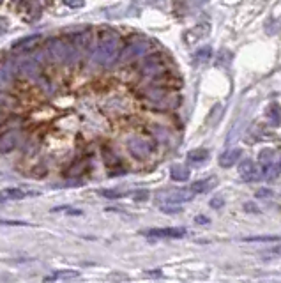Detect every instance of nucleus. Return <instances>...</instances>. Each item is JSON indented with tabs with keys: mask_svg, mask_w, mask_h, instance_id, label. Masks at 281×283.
Listing matches in <instances>:
<instances>
[{
	"mask_svg": "<svg viewBox=\"0 0 281 283\" xmlns=\"http://www.w3.org/2000/svg\"><path fill=\"white\" fill-rule=\"evenodd\" d=\"M18 144V133L16 131H7L0 136V152H9Z\"/></svg>",
	"mask_w": 281,
	"mask_h": 283,
	"instance_id": "9",
	"label": "nucleus"
},
{
	"mask_svg": "<svg viewBox=\"0 0 281 283\" xmlns=\"http://www.w3.org/2000/svg\"><path fill=\"white\" fill-rule=\"evenodd\" d=\"M48 53H50L51 61L64 62L67 61V55H69V46L62 39H51L48 44Z\"/></svg>",
	"mask_w": 281,
	"mask_h": 283,
	"instance_id": "5",
	"label": "nucleus"
},
{
	"mask_svg": "<svg viewBox=\"0 0 281 283\" xmlns=\"http://www.w3.org/2000/svg\"><path fill=\"white\" fill-rule=\"evenodd\" d=\"M272 156H274V151L272 149H263L262 152H260V163H262V168L263 172H269L271 170V165H272Z\"/></svg>",
	"mask_w": 281,
	"mask_h": 283,
	"instance_id": "16",
	"label": "nucleus"
},
{
	"mask_svg": "<svg viewBox=\"0 0 281 283\" xmlns=\"http://www.w3.org/2000/svg\"><path fill=\"white\" fill-rule=\"evenodd\" d=\"M0 225H13V227H27V221H9V219H0Z\"/></svg>",
	"mask_w": 281,
	"mask_h": 283,
	"instance_id": "25",
	"label": "nucleus"
},
{
	"mask_svg": "<svg viewBox=\"0 0 281 283\" xmlns=\"http://www.w3.org/2000/svg\"><path fill=\"white\" fill-rule=\"evenodd\" d=\"M88 43H90V32H82L74 37V46L85 48L88 46Z\"/></svg>",
	"mask_w": 281,
	"mask_h": 283,
	"instance_id": "22",
	"label": "nucleus"
},
{
	"mask_svg": "<svg viewBox=\"0 0 281 283\" xmlns=\"http://www.w3.org/2000/svg\"><path fill=\"white\" fill-rule=\"evenodd\" d=\"M211 55H212V48L211 46H203L202 50H198L196 53H195L193 62H195V64H202V62H207L209 59H211Z\"/></svg>",
	"mask_w": 281,
	"mask_h": 283,
	"instance_id": "17",
	"label": "nucleus"
},
{
	"mask_svg": "<svg viewBox=\"0 0 281 283\" xmlns=\"http://www.w3.org/2000/svg\"><path fill=\"white\" fill-rule=\"evenodd\" d=\"M271 195V191L269 190H260V191H257V196H269Z\"/></svg>",
	"mask_w": 281,
	"mask_h": 283,
	"instance_id": "28",
	"label": "nucleus"
},
{
	"mask_svg": "<svg viewBox=\"0 0 281 283\" xmlns=\"http://www.w3.org/2000/svg\"><path fill=\"white\" fill-rule=\"evenodd\" d=\"M269 253H271V255H278V257H281V244H278V246L271 248V250H269Z\"/></svg>",
	"mask_w": 281,
	"mask_h": 283,
	"instance_id": "27",
	"label": "nucleus"
},
{
	"mask_svg": "<svg viewBox=\"0 0 281 283\" xmlns=\"http://www.w3.org/2000/svg\"><path fill=\"white\" fill-rule=\"evenodd\" d=\"M119 48H120V37L113 32H106L105 36L99 39L96 46V51H94V62L97 65H103V67H108L113 62L119 59Z\"/></svg>",
	"mask_w": 281,
	"mask_h": 283,
	"instance_id": "1",
	"label": "nucleus"
},
{
	"mask_svg": "<svg viewBox=\"0 0 281 283\" xmlns=\"http://www.w3.org/2000/svg\"><path fill=\"white\" fill-rule=\"evenodd\" d=\"M128 149L129 152L138 159H147L151 156V152H152L151 144L145 138H142V136H131V138H128Z\"/></svg>",
	"mask_w": 281,
	"mask_h": 283,
	"instance_id": "4",
	"label": "nucleus"
},
{
	"mask_svg": "<svg viewBox=\"0 0 281 283\" xmlns=\"http://www.w3.org/2000/svg\"><path fill=\"white\" fill-rule=\"evenodd\" d=\"M78 276H80L78 271L65 269V271H57V273L46 276V278H44V282H55V280H74V278H78Z\"/></svg>",
	"mask_w": 281,
	"mask_h": 283,
	"instance_id": "14",
	"label": "nucleus"
},
{
	"mask_svg": "<svg viewBox=\"0 0 281 283\" xmlns=\"http://www.w3.org/2000/svg\"><path fill=\"white\" fill-rule=\"evenodd\" d=\"M22 71H23L27 76L30 78H39V74H41V65L36 59H28V61H23L22 62Z\"/></svg>",
	"mask_w": 281,
	"mask_h": 283,
	"instance_id": "12",
	"label": "nucleus"
},
{
	"mask_svg": "<svg viewBox=\"0 0 281 283\" xmlns=\"http://www.w3.org/2000/svg\"><path fill=\"white\" fill-rule=\"evenodd\" d=\"M195 193L191 188H180V190H168V191H161L157 198L166 202V204H184V202H189V200L195 198Z\"/></svg>",
	"mask_w": 281,
	"mask_h": 283,
	"instance_id": "3",
	"label": "nucleus"
},
{
	"mask_svg": "<svg viewBox=\"0 0 281 283\" xmlns=\"http://www.w3.org/2000/svg\"><path fill=\"white\" fill-rule=\"evenodd\" d=\"M170 175L173 181L184 182L189 179V170L184 167V165H173V167L170 168Z\"/></svg>",
	"mask_w": 281,
	"mask_h": 283,
	"instance_id": "13",
	"label": "nucleus"
},
{
	"mask_svg": "<svg viewBox=\"0 0 281 283\" xmlns=\"http://www.w3.org/2000/svg\"><path fill=\"white\" fill-rule=\"evenodd\" d=\"M99 195L105 196V198H122V196L128 195V191H122V190H101Z\"/></svg>",
	"mask_w": 281,
	"mask_h": 283,
	"instance_id": "21",
	"label": "nucleus"
},
{
	"mask_svg": "<svg viewBox=\"0 0 281 283\" xmlns=\"http://www.w3.org/2000/svg\"><path fill=\"white\" fill-rule=\"evenodd\" d=\"M149 48H151V43H149L147 39L133 41L131 44H128L124 50L120 51L119 61L122 62V64H128V62L134 61V59H140L142 55H145V53L149 51Z\"/></svg>",
	"mask_w": 281,
	"mask_h": 283,
	"instance_id": "2",
	"label": "nucleus"
},
{
	"mask_svg": "<svg viewBox=\"0 0 281 283\" xmlns=\"http://www.w3.org/2000/svg\"><path fill=\"white\" fill-rule=\"evenodd\" d=\"M244 209H246V211H255V213H258V209H257V207H255L253 204H246V205H244Z\"/></svg>",
	"mask_w": 281,
	"mask_h": 283,
	"instance_id": "30",
	"label": "nucleus"
},
{
	"mask_svg": "<svg viewBox=\"0 0 281 283\" xmlns=\"http://www.w3.org/2000/svg\"><path fill=\"white\" fill-rule=\"evenodd\" d=\"M2 2H4V0H0V4H2Z\"/></svg>",
	"mask_w": 281,
	"mask_h": 283,
	"instance_id": "31",
	"label": "nucleus"
},
{
	"mask_svg": "<svg viewBox=\"0 0 281 283\" xmlns=\"http://www.w3.org/2000/svg\"><path fill=\"white\" fill-rule=\"evenodd\" d=\"M145 236L163 237V239H179V237L186 236V230L184 228H152V230H147Z\"/></svg>",
	"mask_w": 281,
	"mask_h": 283,
	"instance_id": "7",
	"label": "nucleus"
},
{
	"mask_svg": "<svg viewBox=\"0 0 281 283\" xmlns=\"http://www.w3.org/2000/svg\"><path fill=\"white\" fill-rule=\"evenodd\" d=\"M267 115L271 119L272 124H280L281 122V108L278 107V103H271L267 108Z\"/></svg>",
	"mask_w": 281,
	"mask_h": 283,
	"instance_id": "18",
	"label": "nucleus"
},
{
	"mask_svg": "<svg viewBox=\"0 0 281 283\" xmlns=\"http://www.w3.org/2000/svg\"><path fill=\"white\" fill-rule=\"evenodd\" d=\"M64 4L67 5V7L80 9V7H83V5H85V0H64Z\"/></svg>",
	"mask_w": 281,
	"mask_h": 283,
	"instance_id": "24",
	"label": "nucleus"
},
{
	"mask_svg": "<svg viewBox=\"0 0 281 283\" xmlns=\"http://www.w3.org/2000/svg\"><path fill=\"white\" fill-rule=\"evenodd\" d=\"M280 168H281V161H280Z\"/></svg>",
	"mask_w": 281,
	"mask_h": 283,
	"instance_id": "32",
	"label": "nucleus"
},
{
	"mask_svg": "<svg viewBox=\"0 0 281 283\" xmlns=\"http://www.w3.org/2000/svg\"><path fill=\"white\" fill-rule=\"evenodd\" d=\"M27 196L23 190L20 188H5L0 191V202H9V200H23Z\"/></svg>",
	"mask_w": 281,
	"mask_h": 283,
	"instance_id": "11",
	"label": "nucleus"
},
{
	"mask_svg": "<svg viewBox=\"0 0 281 283\" xmlns=\"http://www.w3.org/2000/svg\"><path fill=\"white\" fill-rule=\"evenodd\" d=\"M244 241H248V242H271V241H281V236H253V237H244Z\"/></svg>",
	"mask_w": 281,
	"mask_h": 283,
	"instance_id": "19",
	"label": "nucleus"
},
{
	"mask_svg": "<svg viewBox=\"0 0 281 283\" xmlns=\"http://www.w3.org/2000/svg\"><path fill=\"white\" fill-rule=\"evenodd\" d=\"M149 193L147 191H136L134 193V200H138V202H143V200H147Z\"/></svg>",
	"mask_w": 281,
	"mask_h": 283,
	"instance_id": "26",
	"label": "nucleus"
},
{
	"mask_svg": "<svg viewBox=\"0 0 281 283\" xmlns=\"http://www.w3.org/2000/svg\"><path fill=\"white\" fill-rule=\"evenodd\" d=\"M214 184H216V177H209V179H203V181L193 182L191 190H193L195 193H203V191L212 190V188H214Z\"/></svg>",
	"mask_w": 281,
	"mask_h": 283,
	"instance_id": "15",
	"label": "nucleus"
},
{
	"mask_svg": "<svg viewBox=\"0 0 281 283\" xmlns=\"http://www.w3.org/2000/svg\"><path fill=\"white\" fill-rule=\"evenodd\" d=\"M239 175L242 177L244 181H257L258 177H260V170L257 168L255 161L244 159V161H240L239 165Z\"/></svg>",
	"mask_w": 281,
	"mask_h": 283,
	"instance_id": "8",
	"label": "nucleus"
},
{
	"mask_svg": "<svg viewBox=\"0 0 281 283\" xmlns=\"http://www.w3.org/2000/svg\"><path fill=\"white\" fill-rule=\"evenodd\" d=\"M142 71L147 76H157V74H163L166 71V64L161 55H151L143 64Z\"/></svg>",
	"mask_w": 281,
	"mask_h": 283,
	"instance_id": "6",
	"label": "nucleus"
},
{
	"mask_svg": "<svg viewBox=\"0 0 281 283\" xmlns=\"http://www.w3.org/2000/svg\"><path fill=\"white\" fill-rule=\"evenodd\" d=\"M188 156H189V159H191V161L198 163V161H203V159H207L209 152L205 151V149H195V151H191Z\"/></svg>",
	"mask_w": 281,
	"mask_h": 283,
	"instance_id": "20",
	"label": "nucleus"
},
{
	"mask_svg": "<svg viewBox=\"0 0 281 283\" xmlns=\"http://www.w3.org/2000/svg\"><path fill=\"white\" fill-rule=\"evenodd\" d=\"M242 156V151L240 149H232V151H226V152L221 154V158H219V167L223 168H230L235 165V161Z\"/></svg>",
	"mask_w": 281,
	"mask_h": 283,
	"instance_id": "10",
	"label": "nucleus"
},
{
	"mask_svg": "<svg viewBox=\"0 0 281 283\" xmlns=\"http://www.w3.org/2000/svg\"><path fill=\"white\" fill-rule=\"evenodd\" d=\"M11 80H13L11 71L4 65H0V87H7L11 84Z\"/></svg>",
	"mask_w": 281,
	"mask_h": 283,
	"instance_id": "23",
	"label": "nucleus"
},
{
	"mask_svg": "<svg viewBox=\"0 0 281 283\" xmlns=\"http://www.w3.org/2000/svg\"><path fill=\"white\" fill-rule=\"evenodd\" d=\"M211 205H212V207H221V205H223V200L219 202V198H214V200L211 202Z\"/></svg>",
	"mask_w": 281,
	"mask_h": 283,
	"instance_id": "29",
	"label": "nucleus"
}]
</instances>
